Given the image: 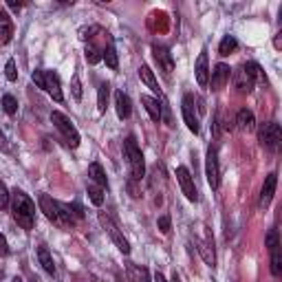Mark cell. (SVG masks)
<instances>
[{
    "mask_svg": "<svg viewBox=\"0 0 282 282\" xmlns=\"http://www.w3.org/2000/svg\"><path fill=\"white\" fill-rule=\"evenodd\" d=\"M38 203H40V210L44 212V216H47L49 220H53L57 227L69 229V227L75 225V216H73L71 207L66 203L55 201V198H51L49 194H40Z\"/></svg>",
    "mask_w": 282,
    "mask_h": 282,
    "instance_id": "1",
    "label": "cell"
},
{
    "mask_svg": "<svg viewBox=\"0 0 282 282\" xmlns=\"http://www.w3.org/2000/svg\"><path fill=\"white\" fill-rule=\"evenodd\" d=\"M11 212L13 218L22 229H33V220H35V203L29 198L22 190H13L11 192Z\"/></svg>",
    "mask_w": 282,
    "mask_h": 282,
    "instance_id": "2",
    "label": "cell"
},
{
    "mask_svg": "<svg viewBox=\"0 0 282 282\" xmlns=\"http://www.w3.org/2000/svg\"><path fill=\"white\" fill-rule=\"evenodd\" d=\"M124 152H126V159H128V166H130V179L141 181L146 174V161H144L141 148L137 146V139L132 135L124 141Z\"/></svg>",
    "mask_w": 282,
    "mask_h": 282,
    "instance_id": "3",
    "label": "cell"
},
{
    "mask_svg": "<svg viewBox=\"0 0 282 282\" xmlns=\"http://www.w3.org/2000/svg\"><path fill=\"white\" fill-rule=\"evenodd\" d=\"M51 122H53L55 128L62 132L66 146H71V148H77L79 146V132H77V128L71 124V119L64 113H60V110H53V113H51Z\"/></svg>",
    "mask_w": 282,
    "mask_h": 282,
    "instance_id": "4",
    "label": "cell"
},
{
    "mask_svg": "<svg viewBox=\"0 0 282 282\" xmlns=\"http://www.w3.org/2000/svg\"><path fill=\"white\" fill-rule=\"evenodd\" d=\"M258 139H260V146L269 152H278L280 148V141H282V130H280V124L278 122H269L265 124L260 132H258Z\"/></svg>",
    "mask_w": 282,
    "mask_h": 282,
    "instance_id": "5",
    "label": "cell"
},
{
    "mask_svg": "<svg viewBox=\"0 0 282 282\" xmlns=\"http://www.w3.org/2000/svg\"><path fill=\"white\" fill-rule=\"evenodd\" d=\"M99 223H102V227L108 232L110 240H113V243L117 245V249H119L122 254H130V243L126 240V236L122 234V229L117 227L113 220H110V216H106L104 212H99Z\"/></svg>",
    "mask_w": 282,
    "mask_h": 282,
    "instance_id": "6",
    "label": "cell"
},
{
    "mask_svg": "<svg viewBox=\"0 0 282 282\" xmlns=\"http://www.w3.org/2000/svg\"><path fill=\"white\" fill-rule=\"evenodd\" d=\"M205 176H207V183H210L212 190H218V183H220V170H218V154H216V148L210 146L207 150V157H205Z\"/></svg>",
    "mask_w": 282,
    "mask_h": 282,
    "instance_id": "7",
    "label": "cell"
},
{
    "mask_svg": "<svg viewBox=\"0 0 282 282\" xmlns=\"http://www.w3.org/2000/svg\"><path fill=\"white\" fill-rule=\"evenodd\" d=\"M181 113H183V119H185V126L194 132V135H198L201 132V122H198V115L194 110V97L188 93L183 95V102H181Z\"/></svg>",
    "mask_w": 282,
    "mask_h": 282,
    "instance_id": "8",
    "label": "cell"
},
{
    "mask_svg": "<svg viewBox=\"0 0 282 282\" xmlns=\"http://www.w3.org/2000/svg\"><path fill=\"white\" fill-rule=\"evenodd\" d=\"M176 179H179V185H181L185 198H188V201H192V203H196V201H198V192H196V185H194V179H192L190 170L183 168V166L176 168Z\"/></svg>",
    "mask_w": 282,
    "mask_h": 282,
    "instance_id": "9",
    "label": "cell"
},
{
    "mask_svg": "<svg viewBox=\"0 0 282 282\" xmlns=\"http://www.w3.org/2000/svg\"><path fill=\"white\" fill-rule=\"evenodd\" d=\"M152 55H154V62L159 64V69L170 75V73L174 71V60H172V53H170L168 47H163V44H152Z\"/></svg>",
    "mask_w": 282,
    "mask_h": 282,
    "instance_id": "10",
    "label": "cell"
},
{
    "mask_svg": "<svg viewBox=\"0 0 282 282\" xmlns=\"http://www.w3.org/2000/svg\"><path fill=\"white\" fill-rule=\"evenodd\" d=\"M51 97L55 102H64V93H62V82H60V75L55 71H44V88Z\"/></svg>",
    "mask_w": 282,
    "mask_h": 282,
    "instance_id": "11",
    "label": "cell"
},
{
    "mask_svg": "<svg viewBox=\"0 0 282 282\" xmlns=\"http://www.w3.org/2000/svg\"><path fill=\"white\" fill-rule=\"evenodd\" d=\"M254 84H256V79L251 77L243 66L234 71V86H236V91H238L240 95H249L251 91H254Z\"/></svg>",
    "mask_w": 282,
    "mask_h": 282,
    "instance_id": "12",
    "label": "cell"
},
{
    "mask_svg": "<svg viewBox=\"0 0 282 282\" xmlns=\"http://www.w3.org/2000/svg\"><path fill=\"white\" fill-rule=\"evenodd\" d=\"M276 185H278V174L276 172L267 174L265 185H263V192H260V201H258V205H260L263 210H265V207H269L273 194H276Z\"/></svg>",
    "mask_w": 282,
    "mask_h": 282,
    "instance_id": "13",
    "label": "cell"
},
{
    "mask_svg": "<svg viewBox=\"0 0 282 282\" xmlns=\"http://www.w3.org/2000/svg\"><path fill=\"white\" fill-rule=\"evenodd\" d=\"M229 75H232V69L227 64H216L212 71V91H220L223 86L229 82Z\"/></svg>",
    "mask_w": 282,
    "mask_h": 282,
    "instance_id": "14",
    "label": "cell"
},
{
    "mask_svg": "<svg viewBox=\"0 0 282 282\" xmlns=\"http://www.w3.org/2000/svg\"><path fill=\"white\" fill-rule=\"evenodd\" d=\"M194 71H196L198 86H207V82H210V66H207V51L205 49L201 51V55H198Z\"/></svg>",
    "mask_w": 282,
    "mask_h": 282,
    "instance_id": "15",
    "label": "cell"
},
{
    "mask_svg": "<svg viewBox=\"0 0 282 282\" xmlns=\"http://www.w3.org/2000/svg\"><path fill=\"white\" fill-rule=\"evenodd\" d=\"M11 38H13V22L9 18V13L0 9V44H9Z\"/></svg>",
    "mask_w": 282,
    "mask_h": 282,
    "instance_id": "16",
    "label": "cell"
},
{
    "mask_svg": "<svg viewBox=\"0 0 282 282\" xmlns=\"http://www.w3.org/2000/svg\"><path fill=\"white\" fill-rule=\"evenodd\" d=\"M115 108H117V115L119 119H128L130 113H132V104H130V97L126 95L124 91H117L115 93Z\"/></svg>",
    "mask_w": 282,
    "mask_h": 282,
    "instance_id": "17",
    "label": "cell"
},
{
    "mask_svg": "<svg viewBox=\"0 0 282 282\" xmlns=\"http://www.w3.org/2000/svg\"><path fill=\"white\" fill-rule=\"evenodd\" d=\"M139 77H141V82H144V84L150 88L152 93H161V88H159V82H157V77H154V73H152V69L148 64H141L139 66Z\"/></svg>",
    "mask_w": 282,
    "mask_h": 282,
    "instance_id": "18",
    "label": "cell"
},
{
    "mask_svg": "<svg viewBox=\"0 0 282 282\" xmlns=\"http://www.w3.org/2000/svg\"><path fill=\"white\" fill-rule=\"evenodd\" d=\"M126 276H128L130 282H150V271L146 267H139V265H126Z\"/></svg>",
    "mask_w": 282,
    "mask_h": 282,
    "instance_id": "19",
    "label": "cell"
},
{
    "mask_svg": "<svg viewBox=\"0 0 282 282\" xmlns=\"http://www.w3.org/2000/svg\"><path fill=\"white\" fill-rule=\"evenodd\" d=\"M141 104L146 106L148 115H150V119L159 124V122H161V106H159V99L150 97V95H141Z\"/></svg>",
    "mask_w": 282,
    "mask_h": 282,
    "instance_id": "20",
    "label": "cell"
},
{
    "mask_svg": "<svg viewBox=\"0 0 282 282\" xmlns=\"http://www.w3.org/2000/svg\"><path fill=\"white\" fill-rule=\"evenodd\" d=\"M236 124H238V128L240 130H254V126H256V117H254V113L251 110H247V108H240L238 113H236Z\"/></svg>",
    "mask_w": 282,
    "mask_h": 282,
    "instance_id": "21",
    "label": "cell"
},
{
    "mask_svg": "<svg viewBox=\"0 0 282 282\" xmlns=\"http://www.w3.org/2000/svg\"><path fill=\"white\" fill-rule=\"evenodd\" d=\"M88 176H91V181H93L95 185H99V188H108L106 172H104V168L99 166L97 161H93L91 166H88Z\"/></svg>",
    "mask_w": 282,
    "mask_h": 282,
    "instance_id": "22",
    "label": "cell"
},
{
    "mask_svg": "<svg viewBox=\"0 0 282 282\" xmlns=\"http://www.w3.org/2000/svg\"><path fill=\"white\" fill-rule=\"evenodd\" d=\"M194 245H196V249H198V254L203 256V260L207 265H216V256H214V249H212V243H207V240H201V238H194Z\"/></svg>",
    "mask_w": 282,
    "mask_h": 282,
    "instance_id": "23",
    "label": "cell"
},
{
    "mask_svg": "<svg viewBox=\"0 0 282 282\" xmlns=\"http://www.w3.org/2000/svg\"><path fill=\"white\" fill-rule=\"evenodd\" d=\"M38 260L44 267V271L51 273V276H55V263H53V258H51V254H49L47 245H40V247H38Z\"/></svg>",
    "mask_w": 282,
    "mask_h": 282,
    "instance_id": "24",
    "label": "cell"
},
{
    "mask_svg": "<svg viewBox=\"0 0 282 282\" xmlns=\"http://www.w3.org/2000/svg\"><path fill=\"white\" fill-rule=\"evenodd\" d=\"M236 47H238V40H236L234 35H225V38L220 40V44H218V55L227 57L229 53H234Z\"/></svg>",
    "mask_w": 282,
    "mask_h": 282,
    "instance_id": "25",
    "label": "cell"
},
{
    "mask_svg": "<svg viewBox=\"0 0 282 282\" xmlns=\"http://www.w3.org/2000/svg\"><path fill=\"white\" fill-rule=\"evenodd\" d=\"M102 60H106L108 69L117 71V66H119V60H117V51H115V47H113V42H108V47L102 51Z\"/></svg>",
    "mask_w": 282,
    "mask_h": 282,
    "instance_id": "26",
    "label": "cell"
},
{
    "mask_svg": "<svg viewBox=\"0 0 282 282\" xmlns=\"http://www.w3.org/2000/svg\"><path fill=\"white\" fill-rule=\"evenodd\" d=\"M86 192H88V198H91L93 205L99 207L104 203V188H99V185H95V183H88L86 185Z\"/></svg>",
    "mask_w": 282,
    "mask_h": 282,
    "instance_id": "27",
    "label": "cell"
},
{
    "mask_svg": "<svg viewBox=\"0 0 282 282\" xmlns=\"http://www.w3.org/2000/svg\"><path fill=\"white\" fill-rule=\"evenodd\" d=\"M108 95H110V84L104 82V84H99V93H97V110L99 113H104L108 106Z\"/></svg>",
    "mask_w": 282,
    "mask_h": 282,
    "instance_id": "28",
    "label": "cell"
},
{
    "mask_svg": "<svg viewBox=\"0 0 282 282\" xmlns=\"http://www.w3.org/2000/svg\"><path fill=\"white\" fill-rule=\"evenodd\" d=\"M271 273L273 278H280L282 273V258H280V245L271 249Z\"/></svg>",
    "mask_w": 282,
    "mask_h": 282,
    "instance_id": "29",
    "label": "cell"
},
{
    "mask_svg": "<svg viewBox=\"0 0 282 282\" xmlns=\"http://www.w3.org/2000/svg\"><path fill=\"white\" fill-rule=\"evenodd\" d=\"M3 108H5V113L7 115H16L18 113V102H16V97L13 95H3Z\"/></svg>",
    "mask_w": 282,
    "mask_h": 282,
    "instance_id": "30",
    "label": "cell"
},
{
    "mask_svg": "<svg viewBox=\"0 0 282 282\" xmlns=\"http://www.w3.org/2000/svg\"><path fill=\"white\" fill-rule=\"evenodd\" d=\"M86 60H88V64H99L102 62V49H97L93 42L86 47Z\"/></svg>",
    "mask_w": 282,
    "mask_h": 282,
    "instance_id": "31",
    "label": "cell"
},
{
    "mask_svg": "<svg viewBox=\"0 0 282 282\" xmlns=\"http://www.w3.org/2000/svg\"><path fill=\"white\" fill-rule=\"evenodd\" d=\"M71 93H73V99L75 102H82V82H79V75L75 73L71 79Z\"/></svg>",
    "mask_w": 282,
    "mask_h": 282,
    "instance_id": "32",
    "label": "cell"
},
{
    "mask_svg": "<svg viewBox=\"0 0 282 282\" xmlns=\"http://www.w3.org/2000/svg\"><path fill=\"white\" fill-rule=\"evenodd\" d=\"M157 227H159V232L161 234H170V229H172V220H170V216L168 214H163V216H159V220H157Z\"/></svg>",
    "mask_w": 282,
    "mask_h": 282,
    "instance_id": "33",
    "label": "cell"
},
{
    "mask_svg": "<svg viewBox=\"0 0 282 282\" xmlns=\"http://www.w3.org/2000/svg\"><path fill=\"white\" fill-rule=\"evenodd\" d=\"M9 201H11L9 190H7V185H5V183H0V210H5V207L9 205Z\"/></svg>",
    "mask_w": 282,
    "mask_h": 282,
    "instance_id": "34",
    "label": "cell"
},
{
    "mask_svg": "<svg viewBox=\"0 0 282 282\" xmlns=\"http://www.w3.org/2000/svg\"><path fill=\"white\" fill-rule=\"evenodd\" d=\"M5 75H7V79H9V82H16V79H18L16 62H13V60H9V62H7V66H5Z\"/></svg>",
    "mask_w": 282,
    "mask_h": 282,
    "instance_id": "35",
    "label": "cell"
},
{
    "mask_svg": "<svg viewBox=\"0 0 282 282\" xmlns=\"http://www.w3.org/2000/svg\"><path fill=\"white\" fill-rule=\"evenodd\" d=\"M267 247L269 249L278 247V229H269V234H267Z\"/></svg>",
    "mask_w": 282,
    "mask_h": 282,
    "instance_id": "36",
    "label": "cell"
},
{
    "mask_svg": "<svg viewBox=\"0 0 282 282\" xmlns=\"http://www.w3.org/2000/svg\"><path fill=\"white\" fill-rule=\"evenodd\" d=\"M31 79H33V84L38 88H44V71H33Z\"/></svg>",
    "mask_w": 282,
    "mask_h": 282,
    "instance_id": "37",
    "label": "cell"
},
{
    "mask_svg": "<svg viewBox=\"0 0 282 282\" xmlns=\"http://www.w3.org/2000/svg\"><path fill=\"white\" fill-rule=\"evenodd\" d=\"M69 207H71V212H73V216H75V220L84 218V210H82L79 203H73V205H69Z\"/></svg>",
    "mask_w": 282,
    "mask_h": 282,
    "instance_id": "38",
    "label": "cell"
},
{
    "mask_svg": "<svg viewBox=\"0 0 282 282\" xmlns=\"http://www.w3.org/2000/svg\"><path fill=\"white\" fill-rule=\"evenodd\" d=\"M9 254V245H7V238L0 234V256H7Z\"/></svg>",
    "mask_w": 282,
    "mask_h": 282,
    "instance_id": "39",
    "label": "cell"
},
{
    "mask_svg": "<svg viewBox=\"0 0 282 282\" xmlns=\"http://www.w3.org/2000/svg\"><path fill=\"white\" fill-rule=\"evenodd\" d=\"M0 148H3L5 152H11V148L7 146V139H5V135H3V132H0Z\"/></svg>",
    "mask_w": 282,
    "mask_h": 282,
    "instance_id": "40",
    "label": "cell"
},
{
    "mask_svg": "<svg viewBox=\"0 0 282 282\" xmlns=\"http://www.w3.org/2000/svg\"><path fill=\"white\" fill-rule=\"evenodd\" d=\"M154 282H168V280L163 278V273H159V271H157V276H154Z\"/></svg>",
    "mask_w": 282,
    "mask_h": 282,
    "instance_id": "41",
    "label": "cell"
},
{
    "mask_svg": "<svg viewBox=\"0 0 282 282\" xmlns=\"http://www.w3.org/2000/svg\"><path fill=\"white\" fill-rule=\"evenodd\" d=\"M280 35H282V33H278V38H276V42H273V47H276V49H280V47H282V38H280Z\"/></svg>",
    "mask_w": 282,
    "mask_h": 282,
    "instance_id": "42",
    "label": "cell"
},
{
    "mask_svg": "<svg viewBox=\"0 0 282 282\" xmlns=\"http://www.w3.org/2000/svg\"><path fill=\"white\" fill-rule=\"evenodd\" d=\"M9 7H11V9H20L22 3H9Z\"/></svg>",
    "mask_w": 282,
    "mask_h": 282,
    "instance_id": "43",
    "label": "cell"
},
{
    "mask_svg": "<svg viewBox=\"0 0 282 282\" xmlns=\"http://www.w3.org/2000/svg\"><path fill=\"white\" fill-rule=\"evenodd\" d=\"M170 282H181V280H179V276H176V273H174V276H172V280H170Z\"/></svg>",
    "mask_w": 282,
    "mask_h": 282,
    "instance_id": "44",
    "label": "cell"
},
{
    "mask_svg": "<svg viewBox=\"0 0 282 282\" xmlns=\"http://www.w3.org/2000/svg\"><path fill=\"white\" fill-rule=\"evenodd\" d=\"M11 282H22V278H20V276H18V278H13V280H11Z\"/></svg>",
    "mask_w": 282,
    "mask_h": 282,
    "instance_id": "45",
    "label": "cell"
},
{
    "mask_svg": "<svg viewBox=\"0 0 282 282\" xmlns=\"http://www.w3.org/2000/svg\"><path fill=\"white\" fill-rule=\"evenodd\" d=\"M33 282H40V280H38V278H35V280H33Z\"/></svg>",
    "mask_w": 282,
    "mask_h": 282,
    "instance_id": "46",
    "label": "cell"
}]
</instances>
